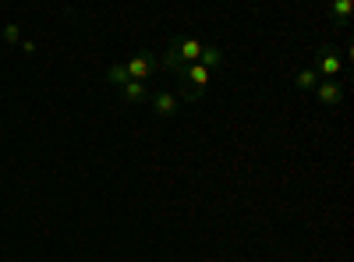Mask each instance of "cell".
Masks as SVG:
<instances>
[{"mask_svg":"<svg viewBox=\"0 0 354 262\" xmlns=\"http://www.w3.org/2000/svg\"><path fill=\"white\" fill-rule=\"evenodd\" d=\"M198 64H202L205 71L220 68V64H223V50H220V46H202V57H198Z\"/></svg>","mask_w":354,"mask_h":262,"instance_id":"ba28073f","label":"cell"},{"mask_svg":"<svg viewBox=\"0 0 354 262\" xmlns=\"http://www.w3.org/2000/svg\"><path fill=\"white\" fill-rule=\"evenodd\" d=\"M149 100H153V110L160 113V118H174L177 106H181V100H177L174 93H153Z\"/></svg>","mask_w":354,"mask_h":262,"instance_id":"8992f818","label":"cell"},{"mask_svg":"<svg viewBox=\"0 0 354 262\" xmlns=\"http://www.w3.org/2000/svg\"><path fill=\"white\" fill-rule=\"evenodd\" d=\"M156 68H160V61H156V53H149V50H138L135 57H128V61H124L128 82H149L156 75Z\"/></svg>","mask_w":354,"mask_h":262,"instance_id":"7a4b0ae2","label":"cell"},{"mask_svg":"<svg viewBox=\"0 0 354 262\" xmlns=\"http://www.w3.org/2000/svg\"><path fill=\"white\" fill-rule=\"evenodd\" d=\"M106 82L121 89V85L128 82V71H124V64H110V68H106Z\"/></svg>","mask_w":354,"mask_h":262,"instance_id":"30bf717a","label":"cell"},{"mask_svg":"<svg viewBox=\"0 0 354 262\" xmlns=\"http://www.w3.org/2000/svg\"><path fill=\"white\" fill-rule=\"evenodd\" d=\"M121 96H124V103H145L153 93H149V85H145V82H124Z\"/></svg>","mask_w":354,"mask_h":262,"instance_id":"52a82bcc","label":"cell"},{"mask_svg":"<svg viewBox=\"0 0 354 262\" xmlns=\"http://www.w3.org/2000/svg\"><path fill=\"white\" fill-rule=\"evenodd\" d=\"M18 36H21L18 25H4V39H8V43H18Z\"/></svg>","mask_w":354,"mask_h":262,"instance_id":"7c38bea8","label":"cell"},{"mask_svg":"<svg viewBox=\"0 0 354 262\" xmlns=\"http://www.w3.org/2000/svg\"><path fill=\"white\" fill-rule=\"evenodd\" d=\"M330 15H333V18H347V15H351V0H337V4L330 8Z\"/></svg>","mask_w":354,"mask_h":262,"instance_id":"8fae6325","label":"cell"},{"mask_svg":"<svg viewBox=\"0 0 354 262\" xmlns=\"http://www.w3.org/2000/svg\"><path fill=\"white\" fill-rule=\"evenodd\" d=\"M315 96H319L322 106H340V103H344V85H337V82H319V85H315Z\"/></svg>","mask_w":354,"mask_h":262,"instance_id":"5b68a950","label":"cell"},{"mask_svg":"<svg viewBox=\"0 0 354 262\" xmlns=\"http://www.w3.org/2000/svg\"><path fill=\"white\" fill-rule=\"evenodd\" d=\"M294 85H298L301 93H315V85H319V75H315V68H301L298 75H294Z\"/></svg>","mask_w":354,"mask_h":262,"instance_id":"9c48e42d","label":"cell"},{"mask_svg":"<svg viewBox=\"0 0 354 262\" xmlns=\"http://www.w3.org/2000/svg\"><path fill=\"white\" fill-rule=\"evenodd\" d=\"M174 61H177V68L181 64H198V57H202V43L198 39H192V36H181V39H174L170 43V50H167Z\"/></svg>","mask_w":354,"mask_h":262,"instance_id":"277c9868","label":"cell"},{"mask_svg":"<svg viewBox=\"0 0 354 262\" xmlns=\"http://www.w3.org/2000/svg\"><path fill=\"white\" fill-rule=\"evenodd\" d=\"M177 78H181V100L195 103V100L205 96V89H209L213 71H205L202 64H181V68H177Z\"/></svg>","mask_w":354,"mask_h":262,"instance_id":"6da1fadb","label":"cell"},{"mask_svg":"<svg viewBox=\"0 0 354 262\" xmlns=\"http://www.w3.org/2000/svg\"><path fill=\"white\" fill-rule=\"evenodd\" d=\"M340 68H344V57L333 46H319L315 50V75H326V82H337Z\"/></svg>","mask_w":354,"mask_h":262,"instance_id":"3957f363","label":"cell"}]
</instances>
